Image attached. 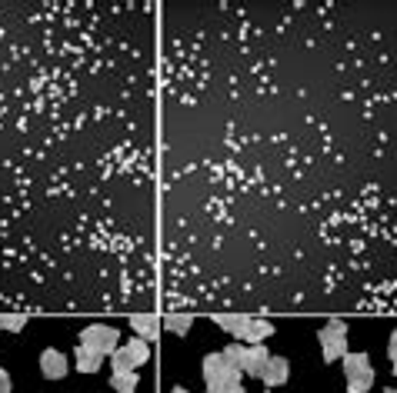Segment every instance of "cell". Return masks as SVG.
<instances>
[{
	"instance_id": "6da1fadb",
	"label": "cell",
	"mask_w": 397,
	"mask_h": 393,
	"mask_svg": "<svg viewBox=\"0 0 397 393\" xmlns=\"http://www.w3.org/2000/svg\"><path fill=\"white\" fill-rule=\"evenodd\" d=\"M201 370H204L207 393H218L220 387H227V383H241V370L231 367V363L224 360V354H207Z\"/></svg>"
},
{
	"instance_id": "7a4b0ae2",
	"label": "cell",
	"mask_w": 397,
	"mask_h": 393,
	"mask_svg": "<svg viewBox=\"0 0 397 393\" xmlns=\"http://www.w3.org/2000/svg\"><path fill=\"white\" fill-rule=\"evenodd\" d=\"M77 343L87 347V350H94V354L111 356L120 347V333H117V327H107V323H90V327L80 330Z\"/></svg>"
},
{
	"instance_id": "3957f363",
	"label": "cell",
	"mask_w": 397,
	"mask_h": 393,
	"mask_svg": "<svg viewBox=\"0 0 397 393\" xmlns=\"http://www.w3.org/2000/svg\"><path fill=\"white\" fill-rule=\"evenodd\" d=\"M317 340H320V354H324L327 363L341 360V356L347 354V323L344 320H331V323H324L320 333H317Z\"/></svg>"
},
{
	"instance_id": "277c9868",
	"label": "cell",
	"mask_w": 397,
	"mask_h": 393,
	"mask_svg": "<svg viewBox=\"0 0 397 393\" xmlns=\"http://www.w3.org/2000/svg\"><path fill=\"white\" fill-rule=\"evenodd\" d=\"M67 370H70V363H67V356L61 354V350L47 347V350L40 354V373H44L47 380H64Z\"/></svg>"
},
{
	"instance_id": "5b68a950",
	"label": "cell",
	"mask_w": 397,
	"mask_h": 393,
	"mask_svg": "<svg viewBox=\"0 0 397 393\" xmlns=\"http://www.w3.org/2000/svg\"><path fill=\"white\" fill-rule=\"evenodd\" d=\"M270 363V350H267V343H254V347H247V363H244V373L247 377H264V370H267Z\"/></svg>"
},
{
	"instance_id": "8992f818",
	"label": "cell",
	"mask_w": 397,
	"mask_h": 393,
	"mask_svg": "<svg viewBox=\"0 0 397 393\" xmlns=\"http://www.w3.org/2000/svg\"><path fill=\"white\" fill-rule=\"evenodd\" d=\"M130 327H134L137 337H144V340L151 343L160 337V327H164V323H160L157 314H130Z\"/></svg>"
},
{
	"instance_id": "52a82bcc",
	"label": "cell",
	"mask_w": 397,
	"mask_h": 393,
	"mask_svg": "<svg viewBox=\"0 0 397 393\" xmlns=\"http://www.w3.org/2000/svg\"><path fill=\"white\" fill-rule=\"evenodd\" d=\"M287 377H291V363H287L284 356H274V354H270V363H267V370H264L260 383L274 390V387H284V383H287Z\"/></svg>"
},
{
	"instance_id": "ba28073f",
	"label": "cell",
	"mask_w": 397,
	"mask_h": 393,
	"mask_svg": "<svg viewBox=\"0 0 397 393\" xmlns=\"http://www.w3.org/2000/svg\"><path fill=\"white\" fill-rule=\"evenodd\" d=\"M251 314H218V327L227 330L234 340H244L247 337V330H251Z\"/></svg>"
},
{
	"instance_id": "9c48e42d",
	"label": "cell",
	"mask_w": 397,
	"mask_h": 393,
	"mask_svg": "<svg viewBox=\"0 0 397 393\" xmlns=\"http://www.w3.org/2000/svg\"><path fill=\"white\" fill-rule=\"evenodd\" d=\"M101 354H94V350H87V347H80L77 343V350H74V363H77L80 373H97L101 370Z\"/></svg>"
},
{
	"instance_id": "30bf717a",
	"label": "cell",
	"mask_w": 397,
	"mask_h": 393,
	"mask_svg": "<svg viewBox=\"0 0 397 393\" xmlns=\"http://www.w3.org/2000/svg\"><path fill=\"white\" fill-rule=\"evenodd\" d=\"M124 350H127L134 370H137V367H144V363H147V356H151V343L144 340V337H134V340L124 343Z\"/></svg>"
},
{
	"instance_id": "8fae6325",
	"label": "cell",
	"mask_w": 397,
	"mask_h": 393,
	"mask_svg": "<svg viewBox=\"0 0 397 393\" xmlns=\"http://www.w3.org/2000/svg\"><path fill=\"white\" fill-rule=\"evenodd\" d=\"M220 354H224V360H227L231 367H237L244 373V363H247V343L231 340L227 347H224V350H220Z\"/></svg>"
},
{
	"instance_id": "7c38bea8",
	"label": "cell",
	"mask_w": 397,
	"mask_h": 393,
	"mask_svg": "<svg viewBox=\"0 0 397 393\" xmlns=\"http://www.w3.org/2000/svg\"><path fill=\"white\" fill-rule=\"evenodd\" d=\"M341 360H344V373H347V377H358V373H364V370H371V356H367V354H351V350H347Z\"/></svg>"
},
{
	"instance_id": "4fadbf2b",
	"label": "cell",
	"mask_w": 397,
	"mask_h": 393,
	"mask_svg": "<svg viewBox=\"0 0 397 393\" xmlns=\"http://www.w3.org/2000/svg\"><path fill=\"white\" fill-rule=\"evenodd\" d=\"M270 333H274V323H270V320H251V330H247L244 340H247V347H254V343L267 340Z\"/></svg>"
},
{
	"instance_id": "5bb4252c",
	"label": "cell",
	"mask_w": 397,
	"mask_h": 393,
	"mask_svg": "<svg viewBox=\"0 0 397 393\" xmlns=\"http://www.w3.org/2000/svg\"><path fill=\"white\" fill-rule=\"evenodd\" d=\"M111 387L117 393H137V370H127V373H111Z\"/></svg>"
},
{
	"instance_id": "9a60e30c",
	"label": "cell",
	"mask_w": 397,
	"mask_h": 393,
	"mask_svg": "<svg viewBox=\"0 0 397 393\" xmlns=\"http://www.w3.org/2000/svg\"><path fill=\"white\" fill-rule=\"evenodd\" d=\"M374 380H377L374 367L364 370V373H358V377H347V393H367L374 387Z\"/></svg>"
},
{
	"instance_id": "2e32d148",
	"label": "cell",
	"mask_w": 397,
	"mask_h": 393,
	"mask_svg": "<svg viewBox=\"0 0 397 393\" xmlns=\"http://www.w3.org/2000/svg\"><path fill=\"white\" fill-rule=\"evenodd\" d=\"M191 327H194L191 314H167L164 317V330H170V333H187Z\"/></svg>"
},
{
	"instance_id": "e0dca14e",
	"label": "cell",
	"mask_w": 397,
	"mask_h": 393,
	"mask_svg": "<svg viewBox=\"0 0 397 393\" xmlns=\"http://www.w3.org/2000/svg\"><path fill=\"white\" fill-rule=\"evenodd\" d=\"M27 327V314H0V330H11V333H17V330Z\"/></svg>"
},
{
	"instance_id": "ac0fdd59",
	"label": "cell",
	"mask_w": 397,
	"mask_h": 393,
	"mask_svg": "<svg viewBox=\"0 0 397 393\" xmlns=\"http://www.w3.org/2000/svg\"><path fill=\"white\" fill-rule=\"evenodd\" d=\"M111 367H114V373H127V370H134V363H130V356L124 347H117L114 354H111Z\"/></svg>"
},
{
	"instance_id": "d6986e66",
	"label": "cell",
	"mask_w": 397,
	"mask_h": 393,
	"mask_svg": "<svg viewBox=\"0 0 397 393\" xmlns=\"http://www.w3.org/2000/svg\"><path fill=\"white\" fill-rule=\"evenodd\" d=\"M387 356H391V363H397V330L391 333V340H387Z\"/></svg>"
},
{
	"instance_id": "ffe728a7",
	"label": "cell",
	"mask_w": 397,
	"mask_h": 393,
	"mask_svg": "<svg viewBox=\"0 0 397 393\" xmlns=\"http://www.w3.org/2000/svg\"><path fill=\"white\" fill-rule=\"evenodd\" d=\"M0 393H11V373L0 367Z\"/></svg>"
},
{
	"instance_id": "44dd1931",
	"label": "cell",
	"mask_w": 397,
	"mask_h": 393,
	"mask_svg": "<svg viewBox=\"0 0 397 393\" xmlns=\"http://www.w3.org/2000/svg\"><path fill=\"white\" fill-rule=\"evenodd\" d=\"M218 393H247V390H244L241 383H227V387H220Z\"/></svg>"
},
{
	"instance_id": "7402d4cb",
	"label": "cell",
	"mask_w": 397,
	"mask_h": 393,
	"mask_svg": "<svg viewBox=\"0 0 397 393\" xmlns=\"http://www.w3.org/2000/svg\"><path fill=\"white\" fill-rule=\"evenodd\" d=\"M170 393H191V390H184V387H174V390H170Z\"/></svg>"
},
{
	"instance_id": "603a6c76",
	"label": "cell",
	"mask_w": 397,
	"mask_h": 393,
	"mask_svg": "<svg viewBox=\"0 0 397 393\" xmlns=\"http://www.w3.org/2000/svg\"><path fill=\"white\" fill-rule=\"evenodd\" d=\"M384 393H397V387H391V390H384Z\"/></svg>"
},
{
	"instance_id": "cb8c5ba5",
	"label": "cell",
	"mask_w": 397,
	"mask_h": 393,
	"mask_svg": "<svg viewBox=\"0 0 397 393\" xmlns=\"http://www.w3.org/2000/svg\"><path fill=\"white\" fill-rule=\"evenodd\" d=\"M394 377H397V363H394Z\"/></svg>"
}]
</instances>
